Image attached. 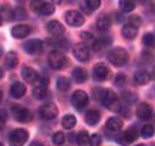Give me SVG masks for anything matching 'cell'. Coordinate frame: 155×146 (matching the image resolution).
Returning <instances> with one entry per match:
<instances>
[{
    "instance_id": "41",
    "label": "cell",
    "mask_w": 155,
    "mask_h": 146,
    "mask_svg": "<svg viewBox=\"0 0 155 146\" xmlns=\"http://www.w3.org/2000/svg\"><path fill=\"white\" fill-rule=\"evenodd\" d=\"M123 98H124V100L128 103V104H132V103H134L135 100H137V97L133 94V93H130V92H124L123 93Z\"/></svg>"
},
{
    "instance_id": "16",
    "label": "cell",
    "mask_w": 155,
    "mask_h": 146,
    "mask_svg": "<svg viewBox=\"0 0 155 146\" xmlns=\"http://www.w3.org/2000/svg\"><path fill=\"white\" fill-rule=\"evenodd\" d=\"M151 114H153V110L148 103H140L137 107V116L139 119H141V120H148V119H150Z\"/></svg>"
},
{
    "instance_id": "25",
    "label": "cell",
    "mask_w": 155,
    "mask_h": 146,
    "mask_svg": "<svg viewBox=\"0 0 155 146\" xmlns=\"http://www.w3.org/2000/svg\"><path fill=\"white\" fill-rule=\"evenodd\" d=\"M37 12H40L41 15L44 16H48V15H52L55 12V5L52 3H48V2H44L42 5L40 6Z\"/></svg>"
},
{
    "instance_id": "45",
    "label": "cell",
    "mask_w": 155,
    "mask_h": 146,
    "mask_svg": "<svg viewBox=\"0 0 155 146\" xmlns=\"http://www.w3.org/2000/svg\"><path fill=\"white\" fill-rule=\"evenodd\" d=\"M102 94H103V89H102V88H97V89L93 90V97H94V99H97V100H101Z\"/></svg>"
},
{
    "instance_id": "34",
    "label": "cell",
    "mask_w": 155,
    "mask_h": 146,
    "mask_svg": "<svg viewBox=\"0 0 155 146\" xmlns=\"http://www.w3.org/2000/svg\"><path fill=\"white\" fill-rule=\"evenodd\" d=\"M0 16H2V19L6 20V21H11L12 20V10L6 6V5H2L0 6Z\"/></svg>"
},
{
    "instance_id": "28",
    "label": "cell",
    "mask_w": 155,
    "mask_h": 146,
    "mask_svg": "<svg viewBox=\"0 0 155 146\" xmlns=\"http://www.w3.org/2000/svg\"><path fill=\"white\" fill-rule=\"evenodd\" d=\"M76 124H77V119L72 114H67L62 118V126L64 129H72V128H74Z\"/></svg>"
},
{
    "instance_id": "51",
    "label": "cell",
    "mask_w": 155,
    "mask_h": 146,
    "mask_svg": "<svg viewBox=\"0 0 155 146\" xmlns=\"http://www.w3.org/2000/svg\"><path fill=\"white\" fill-rule=\"evenodd\" d=\"M3 25V19H2V16H0V26Z\"/></svg>"
},
{
    "instance_id": "21",
    "label": "cell",
    "mask_w": 155,
    "mask_h": 146,
    "mask_svg": "<svg viewBox=\"0 0 155 146\" xmlns=\"http://www.w3.org/2000/svg\"><path fill=\"white\" fill-rule=\"evenodd\" d=\"M72 77L73 79L77 82V83H84L88 78V73L84 68H81V67H77L72 71Z\"/></svg>"
},
{
    "instance_id": "4",
    "label": "cell",
    "mask_w": 155,
    "mask_h": 146,
    "mask_svg": "<svg viewBox=\"0 0 155 146\" xmlns=\"http://www.w3.org/2000/svg\"><path fill=\"white\" fill-rule=\"evenodd\" d=\"M48 87V78L40 76L36 81L32 83V94L36 99H44L47 93Z\"/></svg>"
},
{
    "instance_id": "10",
    "label": "cell",
    "mask_w": 155,
    "mask_h": 146,
    "mask_svg": "<svg viewBox=\"0 0 155 146\" xmlns=\"http://www.w3.org/2000/svg\"><path fill=\"white\" fill-rule=\"evenodd\" d=\"M24 50L31 56H37V55H40L42 52L44 44H42L41 40L32 38V40H29V41L24 45Z\"/></svg>"
},
{
    "instance_id": "5",
    "label": "cell",
    "mask_w": 155,
    "mask_h": 146,
    "mask_svg": "<svg viewBox=\"0 0 155 146\" xmlns=\"http://www.w3.org/2000/svg\"><path fill=\"white\" fill-rule=\"evenodd\" d=\"M29 139V132L25 129H15L14 131H11V134L9 136V142L11 146H22L26 144Z\"/></svg>"
},
{
    "instance_id": "12",
    "label": "cell",
    "mask_w": 155,
    "mask_h": 146,
    "mask_svg": "<svg viewBox=\"0 0 155 146\" xmlns=\"http://www.w3.org/2000/svg\"><path fill=\"white\" fill-rule=\"evenodd\" d=\"M12 114H14V118L20 123H28L32 119V114L28 108H21L18 105L12 107Z\"/></svg>"
},
{
    "instance_id": "33",
    "label": "cell",
    "mask_w": 155,
    "mask_h": 146,
    "mask_svg": "<svg viewBox=\"0 0 155 146\" xmlns=\"http://www.w3.org/2000/svg\"><path fill=\"white\" fill-rule=\"evenodd\" d=\"M88 138H89L88 131L81 130L78 134H76V142L80 146H87V144H88Z\"/></svg>"
},
{
    "instance_id": "11",
    "label": "cell",
    "mask_w": 155,
    "mask_h": 146,
    "mask_svg": "<svg viewBox=\"0 0 155 146\" xmlns=\"http://www.w3.org/2000/svg\"><path fill=\"white\" fill-rule=\"evenodd\" d=\"M93 76L96 81L99 82H104L107 79H109L110 77V70L107 67L106 64L103 63H97L93 68Z\"/></svg>"
},
{
    "instance_id": "17",
    "label": "cell",
    "mask_w": 155,
    "mask_h": 146,
    "mask_svg": "<svg viewBox=\"0 0 155 146\" xmlns=\"http://www.w3.org/2000/svg\"><path fill=\"white\" fill-rule=\"evenodd\" d=\"M25 93H26V87H25L24 83L21 82H15V83H12L11 87H10V96L12 98H21L25 96Z\"/></svg>"
},
{
    "instance_id": "7",
    "label": "cell",
    "mask_w": 155,
    "mask_h": 146,
    "mask_svg": "<svg viewBox=\"0 0 155 146\" xmlns=\"http://www.w3.org/2000/svg\"><path fill=\"white\" fill-rule=\"evenodd\" d=\"M58 114V109L55 103H46L38 108V115H40L44 120H52Z\"/></svg>"
},
{
    "instance_id": "8",
    "label": "cell",
    "mask_w": 155,
    "mask_h": 146,
    "mask_svg": "<svg viewBox=\"0 0 155 146\" xmlns=\"http://www.w3.org/2000/svg\"><path fill=\"white\" fill-rule=\"evenodd\" d=\"M138 135H139L138 130L135 128H130V129H128L127 131L119 134L117 138H115V141H117L118 144H120L122 146H128L129 144L134 142L138 139Z\"/></svg>"
},
{
    "instance_id": "32",
    "label": "cell",
    "mask_w": 155,
    "mask_h": 146,
    "mask_svg": "<svg viewBox=\"0 0 155 146\" xmlns=\"http://www.w3.org/2000/svg\"><path fill=\"white\" fill-rule=\"evenodd\" d=\"M135 6H137V4L134 2H130V0H122V2H119V8L124 14L133 11L135 9Z\"/></svg>"
},
{
    "instance_id": "1",
    "label": "cell",
    "mask_w": 155,
    "mask_h": 146,
    "mask_svg": "<svg viewBox=\"0 0 155 146\" xmlns=\"http://www.w3.org/2000/svg\"><path fill=\"white\" fill-rule=\"evenodd\" d=\"M107 58L112 64L117 66V67H120V66H124L128 62L129 55H128L127 50H124L122 47H114L108 51Z\"/></svg>"
},
{
    "instance_id": "23",
    "label": "cell",
    "mask_w": 155,
    "mask_h": 146,
    "mask_svg": "<svg viewBox=\"0 0 155 146\" xmlns=\"http://www.w3.org/2000/svg\"><path fill=\"white\" fill-rule=\"evenodd\" d=\"M82 9L87 12V14H91L94 10H97L101 6V2L99 0H87V2L82 3Z\"/></svg>"
},
{
    "instance_id": "35",
    "label": "cell",
    "mask_w": 155,
    "mask_h": 146,
    "mask_svg": "<svg viewBox=\"0 0 155 146\" xmlns=\"http://www.w3.org/2000/svg\"><path fill=\"white\" fill-rule=\"evenodd\" d=\"M64 141H66V136H64V134H63L62 131H56L55 134L52 135V142H54L56 146L63 145Z\"/></svg>"
},
{
    "instance_id": "48",
    "label": "cell",
    "mask_w": 155,
    "mask_h": 146,
    "mask_svg": "<svg viewBox=\"0 0 155 146\" xmlns=\"http://www.w3.org/2000/svg\"><path fill=\"white\" fill-rule=\"evenodd\" d=\"M3 76H4V72H3V70H2V68H0V79L3 78Z\"/></svg>"
},
{
    "instance_id": "37",
    "label": "cell",
    "mask_w": 155,
    "mask_h": 146,
    "mask_svg": "<svg viewBox=\"0 0 155 146\" xmlns=\"http://www.w3.org/2000/svg\"><path fill=\"white\" fill-rule=\"evenodd\" d=\"M88 144L91 145V146H101V144H102V138H101V135H98L97 132H96V134L89 135V138H88Z\"/></svg>"
},
{
    "instance_id": "53",
    "label": "cell",
    "mask_w": 155,
    "mask_h": 146,
    "mask_svg": "<svg viewBox=\"0 0 155 146\" xmlns=\"http://www.w3.org/2000/svg\"><path fill=\"white\" fill-rule=\"evenodd\" d=\"M135 146H145V145H143V144H140V145H135Z\"/></svg>"
},
{
    "instance_id": "26",
    "label": "cell",
    "mask_w": 155,
    "mask_h": 146,
    "mask_svg": "<svg viewBox=\"0 0 155 146\" xmlns=\"http://www.w3.org/2000/svg\"><path fill=\"white\" fill-rule=\"evenodd\" d=\"M134 81L137 84L143 86L149 82V74L147 71H137L134 74Z\"/></svg>"
},
{
    "instance_id": "13",
    "label": "cell",
    "mask_w": 155,
    "mask_h": 146,
    "mask_svg": "<svg viewBox=\"0 0 155 146\" xmlns=\"http://www.w3.org/2000/svg\"><path fill=\"white\" fill-rule=\"evenodd\" d=\"M73 55L76 57L77 61L80 62H86L89 60V48L86 44L81 42V44H77L73 47Z\"/></svg>"
},
{
    "instance_id": "54",
    "label": "cell",
    "mask_w": 155,
    "mask_h": 146,
    "mask_svg": "<svg viewBox=\"0 0 155 146\" xmlns=\"http://www.w3.org/2000/svg\"><path fill=\"white\" fill-rule=\"evenodd\" d=\"M0 146H4V145H3V144H2V142H0Z\"/></svg>"
},
{
    "instance_id": "36",
    "label": "cell",
    "mask_w": 155,
    "mask_h": 146,
    "mask_svg": "<svg viewBox=\"0 0 155 146\" xmlns=\"http://www.w3.org/2000/svg\"><path fill=\"white\" fill-rule=\"evenodd\" d=\"M140 132H141V136H143L144 139H150V138L154 135V128H153V125H150V124L144 125Z\"/></svg>"
},
{
    "instance_id": "2",
    "label": "cell",
    "mask_w": 155,
    "mask_h": 146,
    "mask_svg": "<svg viewBox=\"0 0 155 146\" xmlns=\"http://www.w3.org/2000/svg\"><path fill=\"white\" fill-rule=\"evenodd\" d=\"M101 102L107 109H109L112 112H119V109L122 107L117 94H115L112 89H103Z\"/></svg>"
},
{
    "instance_id": "29",
    "label": "cell",
    "mask_w": 155,
    "mask_h": 146,
    "mask_svg": "<svg viewBox=\"0 0 155 146\" xmlns=\"http://www.w3.org/2000/svg\"><path fill=\"white\" fill-rule=\"evenodd\" d=\"M47 44H50L51 46H55V47H57V50H60V48H68V44L70 42L67 41V40L58 37V38H51V40H48Z\"/></svg>"
},
{
    "instance_id": "31",
    "label": "cell",
    "mask_w": 155,
    "mask_h": 146,
    "mask_svg": "<svg viewBox=\"0 0 155 146\" xmlns=\"http://www.w3.org/2000/svg\"><path fill=\"white\" fill-rule=\"evenodd\" d=\"M56 87L58 90L61 92H66L70 89L71 87V82H70V79L66 78V77H60L57 81H56Z\"/></svg>"
},
{
    "instance_id": "18",
    "label": "cell",
    "mask_w": 155,
    "mask_h": 146,
    "mask_svg": "<svg viewBox=\"0 0 155 146\" xmlns=\"http://www.w3.org/2000/svg\"><path fill=\"white\" fill-rule=\"evenodd\" d=\"M21 76H22V78H24L28 83H34L36 79L40 77V74H38V73H37L34 68H31V67H24L22 71H21Z\"/></svg>"
},
{
    "instance_id": "52",
    "label": "cell",
    "mask_w": 155,
    "mask_h": 146,
    "mask_svg": "<svg viewBox=\"0 0 155 146\" xmlns=\"http://www.w3.org/2000/svg\"><path fill=\"white\" fill-rule=\"evenodd\" d=\"M3 126H4V124H2V123H0V130L3 129Z\"/></svg>"
},
{
    "instance_id": "30",
    "label": "cell",
    "mask_w": 155,
    "mask_h": 146,
    "mask_svg": "<svg viewBox=\"0 0 155 146\" xmlns=\"http://www.w3.org/2000/svg\"><path fill=\"white\" fill-rule=\"evenodd\" d=\"M26 18H28V12L25 10V8L18 6L15 10H12V20L21 21V20H25Z\"/></svg>"
},
{
    "instance_id": "3",
    "label": "cell",
    "mask_w": 155,
    "mask_h": 146,
    "mask_svg": "<svg viewBox=\"0 0 155 146\" xmlns=\"http://www.w3.org/2000/svg\"><path fill=\"white\" fill-rule=\"evenodd\" d=\"M47 62H48V66L50 68H52L55 71H58V70H62L64 66L67 63V58L64 56V54L60 50H52L48 54V57H47Z\"/></svg>"
},
{
    "instance_id": "6",
    "label": "cell",
    "mask_w": 155,
    "mask_h": 146,
    "mask_svg": "<svg viewBox=\"0 0 155 146\" xmlns=\"http://www.w3.org/2000/svg\"><path fill=\"white\" fill-rule=\"evenodd\" d=\"M71 104L77 109V110H83L87 104H88V96L87 93L82 89H78L73 92V94L71 96Z\"/></svg>"
},
{
    "instance_id": "24",
    "label": "cell",
    "mask_w": 155,
    "mask_h": 146,
    "mask_svg": "<svg viewBox=\"0 0 155 146\" xmlns=\"http://www.w3.org/2000/svg\"><path fill=\"white\" fill-rule=\"evenodd\" d=\"M97 29L99 31H107L109 30L110 25H112V21L109 19V16H106V15H102L98 20H97Z\"/></svg>"
},
{
    "instance_id": "44",
    "label": "cell",
    "mask_w": 155,
    "mask_h": 146,
    "mask_svg": "<svg viewBox=\"0 0 155 146\" xmlns=\"http://www.w3.org/2000/svg\"><path fill=\"white\" fill-rule=\"evenodd\" d=\"M8 116H9L8 110H5V109H0V123H2V124H5L6 120H8Z\"/></svg>"
},
{
    "instance_id": "20",
    "label": "cell",
    "mask_w": 155,
    "mask_h": 146,
    "mask_svg": "<svg viewBox=\"0 0 155 146\" xmlns=\"http://www.w3.org/2000/svg\"><path fill=\"white\" fill-rule=\"evenodd\" d=\"M84 120H86V123H87L88 125L94 126V125H97V124L99 123V120H101V114H99L98 110H94V109L88 110V112L86 113Z\"/></svg>"
},
{
    "instance_id": "19",
    "label": "cell",
    "mask_w": 155,
    "mask_h": 146,
    "mask_svg": "<svg viewBox=\"0 0 155 146\" xmlns=\"http://www.w3.org/2000/svg\"><path fill=\"white\" fill-rule=\"evenodd\" d=\"M106 126L109 131H119L123 128V120L118 116H112L107 120Z\"/></svg>"
},
{
    "instance_id": "42",
    "label": "cell",
    "mask_w": 155,
    "mask_h": 146,
    "mask_svg": "<svg viewBox=\"0 0 155 146\" xmlns=\"http://www.w3.org/2000/svg\"><path fill=\"white\" fill-rule=\"evenodd\" d=\"M81 38L83 40L84 42H93V40H94V36H93V34H91V32H87V31H83V32H81Z\"/></svg>"
},
{
    "instance_id": "43",
    "label": "cell",
    "mask_w": 155,
    "mask_h": 146,
    "mask_svg": "<svg viewBox=\"0 0 155 146\" xmlns=\"http://www.w3.org/2000/svg\"><path fill=\"white\" fill-rule=\"evenodd\" d=\"M103 47H104V46H103L102 45V42L99 41V40L97 38V40H93V44H92V50L94 51V52H99Z\"/></svg>"
},
{
    "instance_id": "22",
    "label": "cell",
    "mask_w": 155,
    "mask_h": 146,
    "mask_svg": "<svg viewBox=\"0 0 155 146\" xmlns=\"http://www.w3.org/2000/svg\"><path fill=\"white\" fill-rule=\"evenodd\" d=\"M122 35L127 40H134L138 35V29H135V28H133V26L127 24V25L123 26V29H122Z\"/></svg>"
},
{
    "instance_id": "14",
    "label": "cell",
    "mask_w": 155,
    "mask_h": 146,
    "mask_svg": "<svg viewBox=\"0 0 155 146\" xmlns=\"http://www.w3.org/2000/svg\"><path fill=\"white\" fill-rule=\"evenodd\" d=\"M46 28H47V31L52 35L55 38H58V37H61L64 34V26L60 21H57V20H51L47 24Z\"/></svg>"
},
{
    "instance_id": "9",
    "label": "cell",
    "mask_w": 155,
    "mask_h": 146,
    "mask_svg": "<svg viewBox=\"0 0 155 146\" xmlns=\"http://www.w3.org/2000/svg\"><path fill=\"white\" fill-rule=\"evenodd\" d=\"M64 19H66L67 25L72 26V28H80L84 24V16L77 10H68L64 14Z\"/></svg>"
},
{
    "instance_id": "50",
    "label": "cell",
    "mask_w": 155,
    "mask_h": 146,
    "mask_svg": "<svg viewBox=\"0 0 155 146\" xmlns=\"http://www.w3.org/2000/svg\"><path fill=\"white\" fill-rule=\"evenodd\" d=\"M2 56H3V48L0 47V57H2Z\"/></svg>"
},
{
    "instance_id": "47",
    "label": "cell",
    "mask_w": 155,
    "mask_h": 146,
    "mask_svg": "<svg viewBox=\"0 0 155 146\" xmlns=\"http://www.w3.org/2000/svg\"><path fill=\"white\" fill-rule=\"evenodd\" d=\"M29 146H44V144L41 141H32Z\"/></svg>"
},
{
    "instance_id": "15",
    "label": "cell",
    "mask_w": 155,
    "mask_h": 146,
    "mask_svg": "<svg viewBox=\"0 0 155 146\" xmlns=\"http://www.w3.org/2000/svg\"><path fill=\"white\" fill-rule=\"evenodd\" d=\"M31 32V29L30 26L25 25V24H20V25H16L14 28L11 29V35L14 36L15 38H25L26 36H29Z\"/></svg>"
},
{
    "instance_id": "46",
    "label": "cell",
    "mask_w": 155,
    "mask_h": 146,
    "mask_svg": "<svg viewBox=\"0 0 155 146\" xmlns=\"http://www.w3.org/2000/svg\"><path fill=\"white\" fill-rule=\"evenodd\" d=\"M42 3H44V2H31L30 5H31V8H32L35 11H38V9H40V6L42 5Z\"/></svg>"
},
{
    "instance_id": "27",
    "label": "cell",
    "mask_w": 155,
    "mask_h": 146,
    "mask_svg": "<svg viewBox=\"0 0 155 146\" xmlns=\"http://www.w3.org/2000/svg\"><path fill=\"white\" fill-rule=\"evenodd\" d=\"M19 63V57H18V54L14 51H10L8 52V55H6V64H8V67L10 70H14L16 66Z\"/></svg>"
},
{
    "instance_id": "49",
    "label": "cell",
    "mask_w": 155,
    "mask_h": 146,
    "mask_svg": "<svg viewBox=\"0 0 155 146\" xmlns=\"http://www.w3.org/2000/svg\"><path fill=\"white\" fill-rule=\"evenodd\" d=\"M2 100H3V93H2V90H0V103H2Z\"/></svg>"
},
{
    "instance_id": "39",
    "label": "cell",
    "mask_w": 155,
    "mask_h": 146,
    "mask_svg": "<svg viewBox=\"0 0 155 146\" xmlns=\"http://www.w3.org/2000/svg\"><path fill=\"white\" fill-rule=\"evenodd\" d=\"M143 44L147 46V47H153L154 44H155V38H154V35L151 32H148L143 36Z\"/></svg>"
},
{
    "instance_id": "38",
    "label": "cell",
    "mask_w": 155,
    "mask_h": 146,
    "mask_svg": "<svg viewBox=\"0 0 155 146\" xmlns=\"http://www.w3.org/2000/svg\"><path fill=\"white\" fill-rule=\"evenodd\" d=\"M128 25H130V26H133V28L138 29L139 26L141 25L140 16H138V15H130V16L128 18Z\"/></svg>"
},
{
    "instance_id": "40",
    "label": "cell",
    "mask_w": 155,
    "mask_h": 146,
    "mask_svg": "<svg viewBox=\"0 0 155 146\" xmlns=\"http://www.w3.org/2000/svg\"><path fill=\"white\" fill-rule=\"evenodd\" d=\"M125 83H127V77L123 73H118L117 76H115L114 84L117 87H123V86H125Z\"/></svg>"
}]
</instances>
